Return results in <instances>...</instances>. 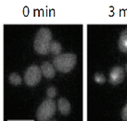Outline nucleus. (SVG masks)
Here are the masks:
<instances>
[{
  "mask_svg": "<svg viewBox=\"0 0 127 121\" xmlns=\"http://www.w3.org/2000/svg\"><path fill=\"white\" fill-rule=\"evenodd\" d=\"M42 71L41 68L32 64L31 66H29L24 73V82L25 84L29 87H34L38 84L41 78H42Z\"/></svg>",
  "mask_w": 127,
  "mask_h": 121,
  "instance_id": "4",
  "label": "nucleus"
},
{
  "mask_svg": "<svg viewBox=\"0 0 127 121\" xmlns=\"http://www.w3.org/2000/svg\"><path fill=\"white\" fill-rule=\"evenodd\" d=\"M121 117H122V119L124 121H127V103L124 105V107L123 108V110H122Z\"/></svg>",
  "mask_w": 127,
  "mask_h": 121,
  "instance_id": "13",
  "label": "nucleus"
},
{
  "mask_svg": "<svg viewBox=\"0 0 127 121\" xmlns=\"http://www.w3.org/2000/svg\"><path fill=\"white\" fill-rule=\"evenodd\" d=\"M125 71H126V72H127V63H126V64H125Z\"/></svg>",
  "mask_w": 127,
  "mask_h": 121,
  "instance_id": "14",
  "label": "nucleus"
},
{
  "mask_svg": "<svg viewBox=\"0 0 127 121\" xmlns=\"http://www.w3.org/2000/svg\"><path fill=\"white\" fill-rule=\"evenodd\" d=\"M77 57L73 53H62L54 58L53 65L56 70L60 73H69L71 72L76 64Z\"/></svg>",
  "mask_w": 127,
  "mask_h": 121,
  "instance_id": "2",
  "label": "nucleus"
},
{
  "mask_svg": "<svg viewBox=\"0 0 127 121\" xmlns=\"http://www.w3.org/2000/svg\"><path fill=\"white\" fill-rule=\"evenodd\" d=\"M40 68H41L43 75L47 79L53 78L56 75V68L53 64L48 61H44Z\"/></svg>",
  "mask_w": 127,
  "mask_h": 121,
  "instance_id": "6",
  "label": "nucleus"
},
{
  "mask_svg": "<svg viewBox=\"0 0 127 121\" xmlns=\"http://www.w3.org/2000/svg\"><path fill=\"white\" fill-rule=\"evenodd\" d=\"M94 79H95V81L96 82V83H98V84H103L104 82L106 81L105 75H103V74H101V73H96V74H95Z\"/></svg>",
  "mask_w": 127,
  "mask_h": 121,
  "instance_id": "12",
  "label": "nucleus"
},
{
  "mask_svg": "<svg viewBox=\"0 0 127 121\" xmlns=\"http://www.w3.org/2000/svg\"><path fill=\"white\" fill-rule=\"evenodd\" d=\"M57 93H58V90H57V89L55 87H53V86H50L46 89V96H47L48 99H53V98H55Z\"/></svg>",
  "mask_w": 127,
  "mask_h": 121,
  "instance_id": "11",
  "label": "nucleus"
},
{
  "mask_svg": "<svg viewBox=\"0 0 127 121\" xmlns=\"http://www.w3.org/2000/svg\"><path fill=\"white\" fill-rule=\"evenodd\" d=\"M51 41H52L51 31L46 27H42L36 33L33 40V49L37 53L41 55L48 54Z\"/></svg>",
  "mask_w": 127,
  "mask_h": 121,
  "instance_id": "1",
  "label": "nucleus"
},
{
  "mask_svg": "<svg viewBox=\"0 0 127 121\" xmlns=\"http://www.w3.org/2000/svg\"><path fill=\"white\" fill-rule=\"evenodd\" d=\"M51 121H56V120H51Z\"/></svg>",
  "mask_w": 127,
  "mask_h": 121,
  "instance_id": "15",
  "label": "nucleus"
},
{
  "mask_svg": "<svg viewBox=\"0 0 127 121\" xmlns=\"http://www.w3.org/2000/svg\"><path fill=\"white\" fill-rule=\"evenodd\" d=\"M124 70L121 66H114L109 72V82L112 85H118L124 81Z\"/></svg>",
  "mask_w": 127,
  "mask_h": 121,
  "instance_id": "5",
  "label": "nucleus"
},
{
  "mask_svg": "<svg viewBox=\"0 0 127 121\" xmlns=\"http://www.w3.org/2000/svg\"><path fill=\"white\" fill-rule=\"evenodd\" d=\"M57 106L59 108L60 112L64 116H67V115L70 114L71 112V103L70 102L66 99V98H63L61 97L58 100V103H57Z\"/></svg>",
  "mask_w": 127,
  "mask_h": 121,
  "instance_id": "7",
  "label": "nucleus"
},
{
  "mask_svg": "<svg viewBox=\"0 0 127 121\" xmlns=\"http://www.w3.org/2000/svg\"><path fill=\"white\" fill-rule=\"evenodd\" d=\"M56 103L53 99H46L36 111V118L38 121H47L56 113Z\"/></svg>",
  "mask_w": 127,
  "mask_h": 121,
  "instance_id": "3",
  "label": "nucleus"
},
{
  "mask_svg": "<svg viewBox=\"0 0 127 121\" xmlns=\"http://www.w3.org/2000/svg\"><path fill=\"white\" fill-rule=\"evenodd\" d=\"M118 47L121 51L127 53V28L124 29L121 34L118 41Z\"/></svg>",
  "mask_w": 127,
  "mask_h": 121,
  "instance_id": "8",
  "label": "nucleus"
},
{
  "mask_svg": "<svg viewBox=\"0 0 127 121\" xmlns=\"http://www.w3.org/2000/svg\"><path fill=\"white\" fill-rule=\"evenodd\" d=\"M62 50L61 48V45H60V42H58L56 40H52L51 41V44H50V48H49V52L53 54V55H60V51Z\"/></svg>",
  "mask_w": 127,
  "mask_h": 121,
  "instance_id": "9",
  "label": "nucleus"
},
{
  "mask_svg": "<svg viewBox=\"0 0 127 121\" xmlns=\"http://www.w3.org/2000/svg\"><path fill=\"white\" fill-rule=\"evenodd\" d=\"M8 81L11 85L13 86H19L21 84L22 79H21V75H19L18 73H11L10 75H8Z\"/></svg>",
  "mask_w": 127,
  "mask_h": 121,
  "instance_id": "10",
  "label": "nucleus"
}]
</instances>
